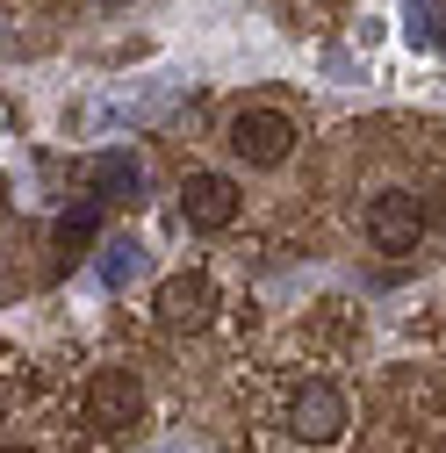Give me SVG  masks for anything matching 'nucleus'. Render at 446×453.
<instances>
[{"mask_svg":"<svg viewBox=\"0 0 446 453\" xmlns=\"http://www.w3.org/2000/svg\"><path fill=\"white\" fill-rule=\"evenodd\" d=\"M418 238H425V202H418L411 188H381V195L367 202V245L388 252V259H411Z\"/></svg>","mask_w":446,"mask_h":453,"instance_id":"1","label":"nucleus"},{"mask_svg":"<svg viewBox=\"0 0 446 453\" xmlns=\"http://www.w3.org/2000/svg\"><path fill=\"white\" fill-rule=\"evenodd\" d=\"M231 151L245 158V165H281L288 151H296V116H281V108H238L231 116Z\"/></svg>","mask_w":446,"mask_h":453,"instance_id":"2","label":"nucleus"},{"mask_svg":"<svg viewBox=\"0 0 446 453\" xmlns=\"http://www.w3.org/2000/svg\"><path fill=\"white\" fill-rule=\"evenodd\" d=\"M137 411H144L137 367H101V374L87 381V425H94V432H123V425H137Z\"/></svg>","mask_w":446,"mask_h":453,"instance_id":"3","label":"nucleus"},{"mask_svg":"<svg viewBox=\"0 0 446 453\" xmlns=\"http://www.w3.org/2000/svg\"><path fill=\"white\" fill-rule=\"evenodd\" d=\"M288 432L303 446H331V439L346 432V395L331 388V381H303L296 403H288Z\"/></svg>","mask_w":446,"mask_h":453,"instance_id":"4","label":"nucleus"},{"mask_svg":"<svg viewBox=\"0 0 446 453\" xmlns=\"http://www.w3.org/2000/svg\"><path fill=\"white\" fill-rule=\"evenodd\" d=\"M216 317V280L209 273H173L158 288V324L165 331H202Z\"/></svg>","mask_w":446,"mask_h":453,"instance_id":"5","label":"nucleus"},{"mask_svg":"<svg viewBox=\"0 0 446 453\" xmlns=\"http://www.w3.org/2000/svg\"><path fill=\"white\" fill-rule=\"evenodd\" d=\"M181 216L195 223V231H231L238 223V188L223 173H188L181 180Z\"/></svg>","mask_w":446,"mask_h":453,"instance_id":"6","label":"nucleus"},{"mask_svg":"<svg viewBox=\"0 0 446 453\" xmlns=\"http://www.w3.org/2000/svg\"><path fill=\"white\" fill-rule=\"evenodd\" d=\"M101 216H108V202H101V195H87L80 209H65L58 223H50V245H58V259H65V266L94 252V238H101Z\"/></svg>","mask_w":446,"mask_h":453,"instance_id":"7","label":"nucleus"},{"mask_svg":"<svg viewBox=\"0 0 446 453\" xmlns=\"http://www.w3.org/2000/svg\"><path fill=\"white\" fill-rule=\"evenodd\" d=\"M87 188H94L108 209H130L137 188H144V173H137V158H130V151H101V158L87 165Z\"/></svg>","mask_w":446,"mask_h":453,"instance_id":"8","label":"nucleus"},{"mask_svg":"<svg viewBox=\"0 0 446 453\" xmlns=\"http://www.w3.org/2000/svg\"><path fill=\"white\" fill-rule=\"evenodd\" d=\"M137 266H144V252H137L130 238H116V245H108V259H101V273H108V288H123V280H137Z\"/></svg>","mask_w":446,"mask_h":453,"instance_id":"9","label":"nucleus"},{"mask_svg":"<svg viewBox=\"0 0 446 453\" xmlns=\"http://www.w3.org/2000/svg\"><path fill=\"white\" fill-rule=\"evenodd\" d=\"M411 36H425V43H439L446 29H439V15H432V0H411Z\"/></svg>","mask_w":446,"mask_h":453,"instance_id":"10","label":"nucleus"},{"mask_svg":"<svg viewBox=\"0 0 446 453\" xmlns=\"http://www.w3.org/2000/svg\"><path fill=\"white\" fill-rule=\"evenodd\" d=\"M101 8H130V0H101Z\"/></svg>","mask_w":446,"mask_h":453,"instance_id":"11","label":"nucleus"},{"mask_svg":"<svg viewBox=\"0 0 446 453\" xmlns=\"http://www.w3.org/2000/svg\"><path fill=\"white\" fill-rule=\"evenodd\" d=\"M8 453H36V446H8Z\"/></svg>","mask_w":446,"mask_h":453,"instance_id":"12","label":"nucleus"}]
</instances>
